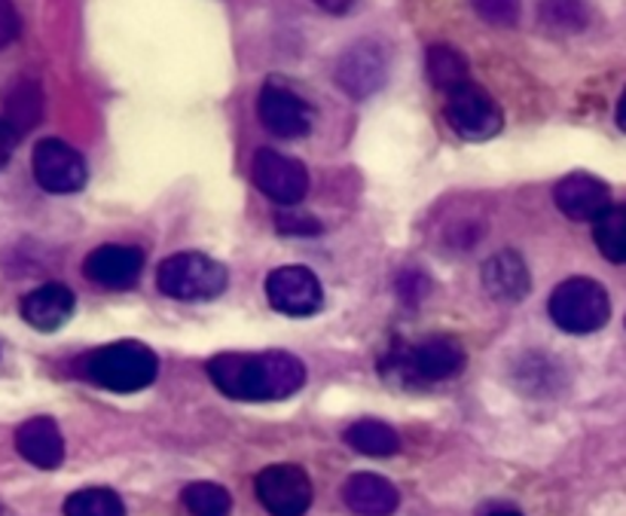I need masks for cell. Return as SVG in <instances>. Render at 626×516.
<instances>
[{"instance_id":"cell-1","label":"cell","mask_w":626,"mask_h":516,"mask_svg":"<svg viewBox=\"0 0 626 516\" xmlns=\"http://www.w3.org/2000/svg\"><path fill=\"white\" fill-rule=\"evenodd\" d=\"M205 370L232 401H284L306 385V367L291 352H227L211 358Z\"/></svg>"},{"instance_id":"cell-2","label":"cell","mask_w":626,"mask_h":516,"mask_svg":"<svg viewBox=\"0 0 626 516\" xmlns=\"http://www.w3.org/2000/svg\"><path fill=\"white\" fill-rule=\"evenodd\" d=\"M80 370H83V376L102 389L132 394V391L154 385L156 373H159V358L144 342L123 340L86 354Z\"/></svg>"},{"instance_id":"cell-3","label":"cell","mask_w":626,"mask_h":516,"mask_svg":"<svg viewBox=\"0 0 626 516\" xmlns=\"http://www.w3.org/2000/svg\"><path fill=\"white\" fill-rule=\"evenodd\" d=\"M550 318L565 333L587 337L608 324L612 300L593 278H565L563 285L550 293Z\"/></svg>"},{"instance_id":"cell-4","label":"cell","mask_w":626,"mask_h":516,"mask_svg":"<svg viewBox=\"0 0 626 516\" xmlns=\"http://www.w3.org/2000/svg\"><path fill=\"white\" fill-rule=\"evenodd\" d=\"M156 285L171 300H215L227 288V269L208 254L180 251L163 260L156 272Z\"/></svg>"},{"instance_id":"cell-5","label":"cell","mask_w":626,"mask_h":516,"mask_svg":"<svg viewBox=\"0 0 626 516\" xmlns=\"http://www.w3.org/2000/svg\"><path fill=\"white\" fill-rule=\"evenodd\" d=\"M444 114H447L452 132L468 141H489L504 128V114L495 99L473 83L447 92Z\"/></svg>"},{"instance_id":"cell-6","label":"cell","mask_w":626,"mask_h":516,"mask_svg":"<svg viewBox=\"0 0 626 516\" xmlns=\"http://www.w3.org/2000/svg\"><path fill=\"white\" fill-rule=\"evenodd\" d=\"M257 502L272 516H306L312 507V479L300 465H269L257 474Z\"/></svg>"},{"instance_id":"cell-7","label":"cell","mask_w":626,"mask_h":516,"mask_svg":"<svg viewBox=\"0 0 626 516\" xmlns=\"http://www.w3.org/2000/svg\"><path fill=\"white\" fill-rule=\"evenodd\" d=\"M34 177L46 193L55 196H67V193H80L86 187V159L83 153L74 151L67 141L46 138L34 147Z\"/></svg>"},{"instance_id":"cell-8","label":"cell","mask_w":626,"mask_h":516,"mask_svg":"<svg viewBox=\"0 0 626 516\" xmlns=\"http://www.w3.org/2000/svg\"><path fill=\"white\" fill-rule=\"evenodd\" d=\"M267 297L275 312L291 318H309L321 309L324 290H321L319 276L306 266H282V269L269 272Z\"/></svg>"},{"instance_id":"cell-9","label":"cell","mask_w":626,"mask_h":516,"mask_svg":"<svg viewBox=\"0 0 626 516\" xmlns=\"http://www.w3.org/2000/svg\"><path fill=\"white\" fill-rule=\"evenodd\" d=\"M257 116L260 123L279 135V138H306L315 123V107L306 99H300L294 89L288 86H269L260 89V99H257Z\"/></svg>"},{"instance_id":"cell-10","label":"cell","mask_w":626,"mask_h":516,"mask_svg":"<svg viewBox=\"0 0 626 516\" xmlns=\"http://www.w3.org/2000/svg\"><path fill=\"white\" fill-rule=\"evenodd\" d=\"M254 184L257 189L272 199L275 205L291 208L296 202H303L309 193V172L306 165L294 159V156H284L279 151H257L254 156Z\"/></svg>"},{"instance_id":"cell-11","label":"cell","mask_w":626,"mask_h":516,"mask_svg":"<svg viewBox=\"0 0 626 516\" xmlns=\"http://www.w3.org/2000/svg\"><path fill=\"white\" fill-rule=\"evenodd\" d=\"M336 83L345 95L352 99H371L373 92H379L383 83L388 80V55L379 43L373 40H358L355 47L336 59Z\"/></svg>"},{"instance_id":"cell-12","label":"cell","mask_w":626,"mask_h":516,"mask_svg":"<svg viewBox=\"0 0 626 516\" xmlns=\"http://www.w3.org/2000/svg\"><path fill=\"white\" fill-rule=\"evenodd\" d=\"M465 361H468L465 349L452 337H431V340L413 345L400 358V364L409 376L425 379V382H444V379L459 376L465 370Z\"/></svg>"},{"instance_id":"cell-13","label":"cell","mask_w":626,"mask_h":516,"mask_svg":"<svg viewBox=\"0 0 626 516\" xmlns=\"http://www.w3.org/2000/svg\"><path fill=\"white\" fill-rule=\"evenodd\" d=\"M144 269L142 248L132 245H102L86 257L83 264V276L92 278L95 285L107 290H126L132 288Z\"/></svg>"},{"instance_id":"cell-14","label":"cell","mask_w":626,"mask_h":516,"mask_svg":"<svg viewBox=\"0 0 626 516\" xmlns=\"http://www.w3.org/2000/svg\"><path fill=\"white\" fill-rule=\"evenodd\" d=\"M553 199H556V208L568 220L593 224L612 205V193H608L605 180H599V177L587 175V172H575V175H565L556 184Z\"/></svg>"},{"instance_id":"cell-15","label":"cell","mask_w":626,"mask_h":516,"mask_svg":"<svg viewBox=\"0 0 626 516\" xmlns=\"http://www.w3.org/2000/svg\"><path fill=\"white\" fill-rule=\"evenodd\" d=\"M74 309H77V297L67 285H40L31 293H25L22 300V318L34 330H43V333H52V330L64 328L71 318H74Z\"/></svg>"},{"instance_id":"cell-16","label":"cell","mask_w":626,"mask_h":516,"mask_svg":"<svg viewBox=\"0 0 626 516\" xmlns=\"http://www.w3.org/2000/svg\"><path fill=\"white\" fill-rule=\"evenodd\" d=\"M15 450L28 465L40 471H55L64 462V437L55 419L34 416L19 425L15 431Z\"/></svg>"},{"instance_id":"cell-17","label":"cell","mask_w":626,"mask_h":516,"mask_svg":"<svg viewBox=\"0 0 626 516\" xmlns=\"http://www.w3.org/2000/svg\"><path fill=\"white\" fill-rule=\"evenodd\" d=\"M343 502L358 516H392L400 504V492L379 474H355L345 479Z\"/></svg>"},{"instance_id":"cell-18","label":"cell","mask_w":626,"mask_h":516,"mask_svg":"<svg viewBox=\"0 0 626 516\" xmlns=\"http://www.w3.org/2000/svg\"><path fill=\"white\" fill-rule=\"evenodd\" d=\"M483 288L501 302L523 300L529 288H532V276L529 266L517 251H499L489 257L483 266Z\"/></svg>"},{"instance_id":"cell-19","label":"cell","mask_w":626,"mask_h":516,"mask_svg":"<svg viewBox=\"0 0 626 516\" xmlns=\"http://www.w3.org/2000/svg\"><path fill=\"white\" fill-rule=\"evenodd\" d=\"M345 443L361 455L371 458H388L400 450V437L392 425H385L379 419H361L355 425L345 429Z\"/></svg>"},{"instance_id":"cell-20","label":"cell","mask_w":626,"mask_h":516,"mask_svg":"<svg viewBox=\"0 0 626 516\" xmlns=\"http://www.w3.org/2000/svg\"><path fill=\"white\" fill-rule=\"evenodd\" d=\"M425 71H428L431 86L440 89V92H452V89L468 83V59L456 47H447V43H437V47L428 50Z\"/></svg>"},{"instance_id":"cell-21","label":"cell","mask_w":626,"mask_h":516,"mask_svg":"<svg viewBox=\"0 0 626 516\" xmlns=\"http://www.w3.org/2000/svg\"><path fill=\"white\" fill-rule=\"evenodd\" d=\"M3 111H7V123L22 135L28 128H34L40 123V116H43V92H40L38 83H31V80H19L10 92H7V99H3Z\"/></svg>"},{"instance_id":"cell-22","label":"cell","mask_w":626,"mask_h":516,"mask_svg":"<svg viewBox=\"0 0 626 516\" xmlns=\"http://www.w3.org/2000/svg\"><path fill=\"white\" fill-rule=\"evenodd\" d=\"M593 239L612 264H626V205H608L593 220Z\"/></svg>"},{"instance_id":"cell-23","label":"cell","mask_w":626,"mask_h":516,"mask_svg":"<svg viewBox=\"0 0 626 516\" xmlns=\"http://www.w3.org/2000/svg\"><path fill=\"white\" fill-rule=\"evenodd\" d=\"M64 516H126V504L107 486H90L67 495Z\"/></svg>"},{"instance_id":"cell-24","label":"cell","mask_w":626,"mask_h":516,"mask_svg":"<svg viewBox=\"0 0 626 516\" xmlns=\"http://www.w3.org/2000/svg\"><path fill=\"white\" fill-rule=\"evenodd\" d=\"M180 504L187 507L190 516H230L232 498L230 492L218 486V483H190L187 489L180 492Z\"/></svg>"},{"instance_id":"cell-25","label":"cell","mask_w":626,"mask_h":516,"mask_svg":"<svg viewBox=\"0 0 626 516\" xmlns=\"http://www.w3.org/2000/svg\"><path fill=\"white\" fill-rule=\"evenodd\" d=\"M538 16L550 31H560V34H575L590 22V10L584 0H541Z\"/></svg>"},{"instance_id":"cell-26","label":"cell","mask_w":626,"mask_h":516,"mask_svg":"<svg viewBox=\"0 0 626 516\" xmlns=\"http://www.w3.org/2000/svg\"><path fill=\"white\" fill-rule=\"evenodd\" d=\"M471 10L489 25H517L520 0H468Z\"/></svg>"},{"instance_id":"cell-27","label":"cell","mask_w":626,"mask_h":516,"mask_svg":"<svg viewBox=\"0 0 626 516\" xmlns=\"http://www.w3.org/2000/svg\"><path fill=\"white\" fill-rule=\"evenodd\" d=\"M275 229L282 233V236H319L321 233V224L315 220L312 215L306 211H279L275 217Z\"/></svg>"},{"instance_id":"cell-28","label":"cell","mask_w":626,"mask_h":516,"mask_svg":"<svg viewBox=\"0 0 626 516\" xmlns=\"http://www.w3.org/2000/svg\"><path fill=\"white\" fill-rule=\"evenodd\" d=\"M22 31V19L15 10L13 0H0V50H7Z\"/></svg>"},{"instance_id":"cell-29","label":"cell","mask_w":626,"mask_h":516,"mask_svg":"<svg viewBox=\"0 0 626 516\" xmlns=\"http://www.w3.org/2000/svg\"><path fill=\"white\" fill-rule=\"evenodd\" d=\"M19 138H22V135H19L7 120H0V168L13 159L15 147H19Z\"/></svg>"},{"instance_id":"cell-30","label":"cell","mask_w":626,"mask_h":516,"mask_svg":"<svg viewBox=\"0 0 626 516\" xmlns=\"http://www.w3.org/2000/svg\"><path fill=\"white\" fill-rule=\"evenodd\" d=\"M315 3H319L321 10H327V13L333 16H343L355 7V0H315Z\"/></svg>"},{"instance_id":"cell-31","label":"cell","mask_w":626,"mask_h":516,"mask_svg":"<svg viewBox=\"0 0 626 516\" xmlns=\"http://www.w3.org/2000/svg\"><path fill=\"white\" fill-rule=\"evenodd\" d=\"M614 120H617V126H620V132H626V89H624V95H620V101H617V111H614Z\"/></svg>"},{"instance_id":"cell-32","label":"cell","mask_w":626,"mask_h":516,"mask_svg":"<svg viewBox=\"0 0 626 516\" xmlns=\"http://www.w3.org/2000/svg\"><path fill=\"white\" fill-rule=\"evenodd\" d=\"M489 516H520V514H517V510H495V514Z\"/></svg>"},{"instance_id":"cell-33","label":"cell","mask_w":626,"mask_h":516,"mask_svg":"<svg viewBox=\"0 0 626 516\" xmlns=\"http://www.w3.org/2000/svg\"><path fill=\"white\" fill-rule=\"evenodd\" d=\"M0 516H15V514H13V510H7V507L0 504Z\"/></svg>"}]
</instances>
